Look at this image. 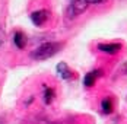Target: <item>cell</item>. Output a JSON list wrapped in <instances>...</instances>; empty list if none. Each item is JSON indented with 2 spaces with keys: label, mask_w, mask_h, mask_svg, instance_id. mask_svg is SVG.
Segmentation results:
<instances>
[{
  "label": "cell",
  "mask_w": 127,
  "mask_h": 124,
  "mask_svg": "<svg viewBox=\"0 0 127 124\" xmlns=\"http://www.w3.org/2000/svg\"><path fill=\"white\" fill-rule=\"evenodd\" d=\"M62 47H63V44H60V42H44L31 53V57L38 62L47 60V59H51L53 56H56L62 50Z\"/></svg>",
  "instance_id": "1"
},
{
  "label": "cell",
  "mask_w": 127,
  "mask_h": 124,
  "mask_svg": "<svg viewBox=\"0 0 127 124\" xmlns=\"http://www.w3.org/2000/svg\"><path fill=\"white\" fill-rule=\"evenodd\" d=\"M13 42H15V45L18 47V48H24L26 45V37L24 32H21V31H16L15 32V35H13Z\"/></svg>",
  "instance_id": "7"
},
{
  "label": "cell",
  "mask_w": 127,
  "mask_h": 124,
  "mask_svg": "<svg viewBox=\"0 0 127 124\" xmlns=\"http://www.w3.org/2000/svg\"><path fill=\"white\" fill-rule=\"evenodd\" d=\"M121 48L120 44H115V42H110V44H99L98 50H101L102 53L105 54H117Z\"/></svg>",
  "instance_id": "4"
},
{
  "label": "cell",
  "mask_w": 127,
  "mask_h": 124,
  "mask_svg": "<svg viewBox=\"0 0 127 124\" xmlns=\"http://www.w3.org/2000/svg\"><path fill=\"white\" fill-rule=\"evenodd\" d=\"M88 3L86 0H72L69 7H67V16L69 18H77L79 15L85 12L88 9Z\"/></svg>",
  "instance_id": "2"
},
{
  "label": "cell",
  "mask_w": 127,
  "mask_h": 124,
  "mask_svg": "<svg viewBox=\"0 0 127 124\" xmlns=\"http://www.w3.org/2000/svg\"><path fill=\"white\" fill-rule=\"evenodd\" d=\"M54 96H56L54 89L53 88H45V91H44V102L45 104H51V101L54 99Z\"/></svg>",
  "instance_id": "9"
},
{
  "label": "cell",
  "mask_w": 127,
  "mask_h": 124,
  "mask_svg": "<svg viewBox=\"0 0 127 124\" xmlns=\"http://www.w3.org/2000/svg\"><path fill=\"white\" fill-rule=\"evenodd\" d=\"M57 72H59V74H60V77H63V79H66V80L72 77V70L69 69V66H67L64 62H60L59 64H57Z\"/></svg>",
  "instance_id": "5"
},
{
  "label": "cell",
  "mask_w": 127,
  "mask_h": 124,
  "mask_svg": "<svg viewBox=\"0 0 127 124\" xmlns=\"http://www.w3.org/2000/svg\"><path fill=\"white\" fill-rule=\"evenodd\" d=\"M31 21L32 24L37 25V26H42L48 21V10H37V12H32L31 13Z\"/></svg>",
  "instance_id": "3"
},
{
  "label": "cell",
  "mask_w": 127,
  "mask_h": 124,
  "mask_svg": "<svg viewBox=\"0 0 127 124\" xmlns=\"http://www.w3.org/2000/svg\"><path fill=\"white\" fill-rule=\"evenodd\" d=\"M104 1H105V0H86L88 4H101Z\"/></svg>",
  "instance_id": "10"
},
{
  "label": "cell",
  "mask_w": 127,
  "mask_h": 124,
  "mask_svg": "<svg viewBox=\"0 0 127 124\" xmlns=\"http://www.w3.org/2000/svg\"><path fill=\"white\" fill-rule=\"evenodd\" d=\"M99 74H101V70L86 73V76L83 77V85H85V86H88V88H91L92 85H95V80H96V77H98Z\"/></svg>",
  "instance_id": "6"
},
{
  "label": "cell",
  "mask_w": 127,
  "mask_h": 124,
  "mask_svg": "<svg viewBox=\"0 0 127 124\" xmlns=\"http://www.w3.org/2000/svg\"><path fill=\"white\" fill-rule=\"evenodd\" d=\"M101 108H102V111L105 112V114H111V112H113V108H114V105H113V101H111L110 98L102 99Z\"/></svg>",
  "instance_id": "8"
}]
</instances>
